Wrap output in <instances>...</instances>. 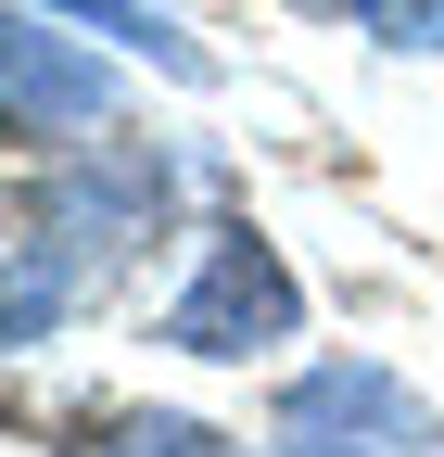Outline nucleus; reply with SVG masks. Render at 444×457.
<instances>
[{"label":"nucleus","instance_id":"obj_7","mask_svg":"<svg viewBox=\"0 0 444 457\" xmlns=\"http://www.w3.org/2000/svg\"><path fill=\"white\" fill-rule=\"evenodd\" d=\"M89 457H229V445H216L203 420H115Z\"/></svg>","mask_w":444,"mask_h":457},{"label":"nucleus","instance_id":"obj_6","mask_svg":"<svg viewBox=\"0 0 444 457\" xmlns=\"http://www.w3.org/2000/svg\"><path fill=\"white\" fill-rule=\"evenodd\" d=\"M292 13H343V26H381L394 51H444V0H292Z\"/></svg>","mask_w":444,"mask_h":457},{"label":"nucleus","instance_id":"obj_5","mask_svg":"<svg viewBox=\"0 0 444 457\" xmlns=\"http://www.w3.org/2000/svg\"><path fill=\"white\" fill-rule=\"evenodd\" d=\"M51 13H77V26H102V38H127V51H152V64H178V77H203V51L191 38H165L140 0H51Z\"/></svg>","mask_w":444,"mask_h":457},{"label":"nucleus","instance_id":"obj_4","mask_svg":"<svg viewBox=\"0 0 444 457\" xmlns=\"http://www.w3.org/2000/svg\"><path fill=\"white\" fill-rule=\"evenodd\" d=\"M0 77H13V128H26V140H38V128H102V114H115V77L77 64V51H51L38 26L0 38Z\"/></svg>","mask_w":444,"mask_h":457},{"label":"nucleus","instance_id":"obj_1","mask_svg":"<svg viewBox=\"0 0 444 457\" xmlns=\"http://www.w3.org/2000/svg\"><path fill=\"white\" fill-rule=\"evenodd\" d=\"M292 330H305V293H292L280 242H254V228L229 216L203 242L191 293L165 305V343H178V356H267V343H292Z\"/></svg>","mask_w":444,"mask_h":457},{"label":"nucleus","instance_id":"obj_3","mask_svg":"<svg viewBox=\"0 0 444 457\" xmlns=\"http://www.w3.org/2000/svg\"><path fill=\"white\" fill-rule=\"evenodd\" d=\"M152 216H165V153H140V140H115V153H89V165H64L51 179V228L64 242H152Z\"/></svg>","mask_w":444,"mask_h":457},{"label":"nucleus","instance_id":"obj_2","mask_svg":"<svg viewBox=\"0 0 444 457\" xmlns=\"http://www.w3.org/2000/svg\"><path fill=\"white\" fill-rule=\"evenodd\" d=\"M280 432H292V445H305V432H381L394 457H432V445H444V420L419 407L394 369H317V381H292ZM330 457H356V445H330Z\"/></svg>","mask_w":444,"mask_h":457}]
</instances>
